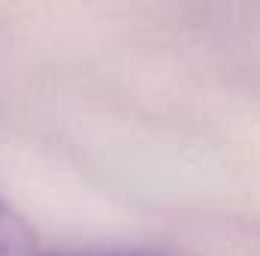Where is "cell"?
Here are the masks:
<instances>
[{"instance_id":"obj_1","label":"cell","mask_w":260,"mask_h":256,"mask_svg":"<svg viewBox=\"0 0 260 256\" xmlns=\"http://www.w3.org/2000/svg\"><path fill=\"white\" fill-rule=\"evenodd\" d=\"M27 220L0 199V256H46Z\"/></svg>"},{"instance_id":"obj_2","label":"cell","mask_w":260,"mask_h":256,"mask_svg":"<svg viewBox=\"0 0 260 256\" xmlns=\"http://www.w3.org/2000/svg\"><path fill=\"white\" fill-rule=\"evenodd\" d=\"M46 256H127V253H79V250H67V253H55V250H49Z\"/></svg>"}]
</instances>
